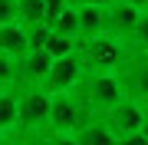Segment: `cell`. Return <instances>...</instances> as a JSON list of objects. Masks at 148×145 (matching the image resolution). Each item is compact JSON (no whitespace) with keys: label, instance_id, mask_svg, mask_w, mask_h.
I'll list each match as a JSON object with an SVG mask.
<instances>
[{"label":"cell","instance_id":"6da1fadb","mask_svg":"<svg viewBox=\"0 0 148 145\" xmlns=\"http://www.w3.org/2000/svg\"><path fill=\"white\" fill-rule=\"evenodd\" d=\"M76 56H79V63H82V73H92V69L122 73L135 59V49L122 36H112V33L102 30V33H95V36L76 40Z\"/></svg>","mask_w":148,"mask_h":145},{"label":"cell","instance_id":"7a4b0ae2","mask_svg":"<svg viewBox=\"0 0 148 145\" xmlns=\"http://www.w3.org/2000/svg\"><path fill=\"white\" fill-rule=\"evenodd\" d=\"M76 96L86 102L92 115L106 112L109 106L125 96V82H122V73H109V69H92V73H82L79 82H76Z\"/></svg>","mask_w":148,"mask_h":145},{"label":"cell","instance_id":"3957f363","mask_svg":"<svg viewBox=\"0 0 148 145\" xmlns=\"http://www.w3.org/2000/svg\"><path fill=\"white\" fill-rule=\"evenodd\" d=\"M49 115V92L43 86H20L16 89V132L23 139L46 132Z\"/></svg>","mask_w":148,"mask_h":145},{"label":"cell","instance_id":"277c9868","mask_svg":"<svg viewBox=\"0 0 148 145\" xmlns=\"http://www.w3.org/2000/svg\"><path fill=\"white\" fill-rule=\"evenodd\" d=\"M92 112L86 109V102L76 96V89L66 92H49V115H46V132H63L73 135Z\"/></svg>","mask_w":148,"mask_h":145},{"label":"cell","instance_id":"5b68a950","mask_svg":"<svg viewBox=\"0 0 148 145\" xmlns=\"http://www.w3.org/2000/svg\"><path fill=\"white\" fill-rule=\"evenodd\" d=\"M99 115L112 129V135L122 139V135H128V132H138V125H142V119H145V106L135 102L132 96H122L115 106H109L106 112H99Z\"/></svg>","mask_w":148,"mask_h":145},{"label":"cell","instance_id":"8992f818","mask_svg":"<svg viewBox=\"0 0 148 145\" xmlns=\"http://www.w3.org/2000/svg\"><path fill=\"white\" fill-rule=\"evenodd\" d=\"M79 76H82V63H79V56H76V49H73V53L56 56L53 63H49L46 79H43V89H46V92H66V89H76Z\"/></svg>","mask_w":148,"mask_h":145},{"label":"cell","instance_id":"52a82bcc","mask_svg":"<svg viewBox=\"0 0 148 145\" xmlns=\"http://www.w3.org/2000/svg\"><path fill=\"white\" fill-rule=\"evenodd\" d=\"M49 63H53V56L43 46L40 49H23L16 56V79H20V86H43Z\"/></svg>","mask_w":148,"mask_h":145},{"label":"cell","instance_id":"ba28073f","mask_svg":"<svg viewBox=\"0 0 148 145\" xmlns=\"http://www.w3.org/2000/svg\"><path fill=\"white\" fill-rule=\"evenodd\" d=\"M122 82H125V96L148 109V53H135V59L122 69Z\"/></svg>","mask_w":148,"mask_h":145},{"label":"cell","instance_id":"9c48e42d","mask_svg":"<svg viewBox=\"0 0 148 145\" xmlns=\"http://www.w3.org/2000/svg\"><path fill=\"white\" fill-rule=\"evenodd\" d=\"M138 13H142L138 7H132V3H122V0H112V3L106 7V33L128 40L132 27L138 23Z\"/></svg>","mask_w":148,"mask_h":145},{"label":"cell","instance_id":"30bf717a","mask_svg":"<svg viewBox=\"0 0 148 145\" xmlns=\"http://www.w3.org/2000/svg\"><path fill=\"white\" fill-rule=\"evenodd\" d=\"M73 135H76L79 145H115V135H112V129L102 122V115H89Z\"/></svg>","mask_w":148,"mask_h":145},{"label":"cell","instance_id":"8fae6325","mask_svg":"<svg viewBox=\"0 0 148 145\" xmlns=\"http://www.w3.org/2000/svg\"><path fill=\"white\" fill-rule=\"evenodd\" d=\"M73 7H76V20H79V40L106 30V7L99 3H73Z\"/></svg>","mask_w":148,"mask_h":145},{"label":"cell","instance_id":"7c38bea8","mask_svg":"<svg viewBox=\"0 0 148 145\" xmlns=\"http://www.w3.org/2000/svg\"><path fill=\"white\" fill-rule=\"evenodd\" d=\"M27 49V27L20 20H10L0 27V53L7 56H20Z\"/></svg>","mask_w":148,"mask_h":145},{"label":"cell","instance_id":"4fadbf2b","mask_svg":"<svg viewBox=\"0 0 148 145\" xmlns=\"http://www.w3.org/2000/svg\"><path fill=\"white\" fill-rule=\"evenodd\" d=\"M49 33H59V36H73V40H79V20H76V7L73 3H66L63 10H59L53 20L46 23Z\"/></svg>","mask_w":148,"mask_h":145},{"label":"cell","instance_id":"5bb4252c","mask_svg":"<svg viewBox=\"0 0 148 145\" xmlns=\"http://www.w3.org/2000/svg\"><path fill=\"white\" fill-rule=\"evenodd\" d=\"M16 132V89H0V135Z\"/></svg>","mask_w":148,"mask_h":145},{"label":"cell","instance_id":"9a60e30c","mask_svg":"<svg viewBox=\"0 0 148 145\" xmlns=\"http://www.w3.org/2000/svg\"><path fill=\"white\" fill-rule=\"evenodd\" d=\"M125 43L132 46L135 53H148V13H145V10L138 13V23L132 27V33H128Z\"/></svg>","mask_w":148,"mask_h":145},{"label":"cell","instance_id":"2e32d148","mask_svg":"<svg viewBox=\"0 0 148 145\" xmlns=\"http://www.w3.org/2000/svg\"><path fill=\"white\" fill-rule=\"evenodd\" d=\"M0 89H20V79H16V56L0 53Z\"/></svg>","mask_w":148,"mask_h":145},{"label":"cell","instance_id":"e0dca14e","mask_svg":"<svg viewBox=\"0 0 148 145\" xmlns=\"http://www.w3.org/2000/svg\"><path fill=\"white\" fill-rule=\"evenodd\" d=\"M43 49H46V53L56 59V56L73 53V49H76V40H73V36H59V33H49V36H46V43H43Z\"/></svg>","mask_w":148,"mask_h":145},{"label":"cell","instance_id":"ac0fdd59","mask_svg":"<svg viewBox=\"0 0 148 145\" xmlns=\"http://www.w3.org/2000/svg\"><path fill=\"white\" fill-rule=\"evenodd\" d=\"M16 20V0H0V27Z\"/></svg>","mask_w":148,"mask_h":145},{"label":"cell","instance_id":"d6986e66","mask_svg":"<svg viewBox=\"0 0 148 145\" xmlns=\"http://www.w3.org/2000/svg\"><path fill=\"white\" fill-rule=\"evenodd\" d=\"M119 142H122V145H148V139H145L142 132H128V135H122Z\"/></svg>","mask_w":148,"mask_h":145},{"label":"cell","instance_id":"ffe728a7","mask_svg":"<svg viewBox=\"0 0 148 145\" xmlns=\"http://www.w3.org/2000/svg\"><path fill=\"white\" fill-rule=\"evenodd\" d=\"M0 145H27V139L20 132H7V135H0Z\"/></svg>","mask_w":148,"mask_h":145},{"label":"cell","instance_id":"44dd1931","mask_svg":"<svg viewBox=\"0 0 148 145\" xmlns=\"http://www.w3.org/2000/svg\"><path fill=\"white\" fill-rule=\"evenodd\" d=\"M122 3H132V7H138V10H142V7L148 3V0H122Z\"/></svg>","mask_w":148,"mask_h":145},{"label":"cell","instance_id":"7402d4cb","mask_svg":"<svg viewBox=\"0 0 148 145\" xmlns=\"http://www.w3.org/2000/svg\"><path fill=\"white\" fill-rule=\"evenodd\" d=\"M79 3H99V7H109L112 0H79Z\"/></svg>","mask_w":148,"mask_h":145},{"label":"cell","instance_id":"603a6c76","mask_svg":"<svg viewBox=\"0 0 148 145\" xmlns=\"http://www.w3.org/2000/svg\"><path fill=\"white\" fill-rule=\"evenodd\" d=\"M66 3H79V0H66Z\"/></svg>","mask_w":148,"mask_h":145},{"label":"cell","instance_id":"cb8c5ba5","mask_svg":"<svg viewBox=\"0 0 148 145\" xmlns=\"http://www.w3.org/2000/svg\"><path fill=\"white\" fill-rule=\"evenodd\" d=\"M142 10H145V13H148V3H145V7H142Z\"/></svg>","mask_w":148,"mask_h":145},{"label":"cell","instance_id":"d4e9b609","mask_svg":"<svg viewBox=\"0 0 148 145\" xmlns=\"http://www.w3.org/2000/svg\"><path fill=\"white\" fill-rule=\"evenodd\" d=\"M115 145H122V142H119V139H115Z\"/></svg>","mask_w":148,"mask_h":145}]
</instances>
